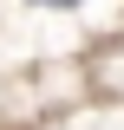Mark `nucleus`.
Listing matches in <instances>:
<instances>
[{"mask_svg":"<svg viewBox=\"0 0 124 130\" xmlns=\"http://www.w3.org/2000/svg\"><path fill=\"white\" fill-rule=\"evenodd\" d=\"M46 7H78V0H46Z\"/></svg>","mask_w":124,"mask_h":130,"instance_id":"f257e3e1","label":"nucleus"}]
</instances>
